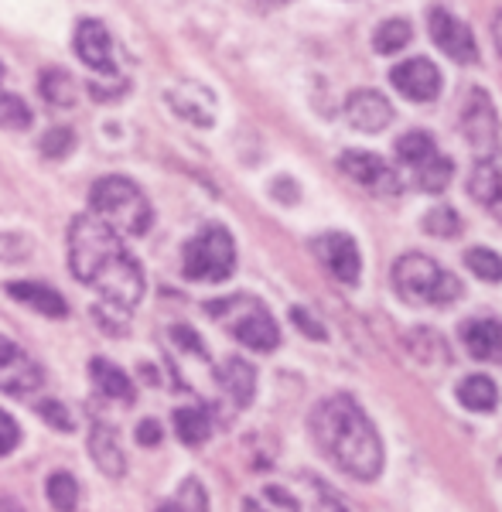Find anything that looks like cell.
I'll list each match as a JSON object with an SVG mask.
<instances>
[{
	"label": "cell",
	"instance_id": "obj_11",
	"mask_svg": "<svg viewBox=\"0 0 502 512\" xmlns=\"http://www.w3.org/2000/svg\"><path fill=\"white\" fill-rule=\"evenodd\" d=\"M427 28H431L434 45H438L448 59H455L458 65L479 62V48H475V38H472V31H468V24L451 18L444 7H434L431 18H427Z\"/></svg>",
	"mask_w": 502,
	"mask_h": 512
},
{
	"label": "cell",
	"instance_id": "obj_36",
	"mask_svg": "<svg viewBox=\"0 0 502 512\" xmlns=\"http://www.w3.org/2000/svg\"><path fill=\"white\" fill-rule=\"evenodd\" d=\"M18 444H21V427H18V420L0 410V458H4V454H11L14 448H18Z\"/></svg>",
	"mask_w": 502,
	"mask_h": 512
},
{
	"label": "cell",
	"instance_id": "obj_28",
	"mask_svg": "<svg viewBox=\"0 0 502 512\" xmlns=\"http://www.w3.org/2000/svg\"><path fill=\"white\" fill-rule=\"evenodd\" d=\"M410 21H403V18H390V21H383L380 28H376V35H373V48L380 55H393V52H400V48H407L410 45Z\"/></svg>",
	"mask_w": 502,
	"mask_h": 512
},
{
	"label": "cell",
	"instance_id": "obj_27",
	"mask_svg": "<svg viewBox=\"0 0 502 512\" xmlns=\"http://www.w3.org/2000/svg\"><path fill=\"white\" fill-rule=\"evenodd\" d=\"M48 502H52L55 512H76L79 509V482L76 475L69 472H55L48 475Z\"/></svg>",
	"mask_w": 502,
	"mask_h": 512
},
{
	"label": "cell",
	"instance_id": "obj_21",
	"mask_svg": "<svg viewBox=\"0 0 502 512\" xmlns=\"http://www.w3.org/2000/svg\"><path fill=\"white\" fill-rule=\"evenodd\" d=\"M89 454H93L96 468H100L103 475L120 478L123 472H127V458H123V448H120L117 434H113L110 427L96 424L93 431H89Z\"/></svg>",
	"mask_w": 502,
	"mask_h": 512
},
{
	"label": "cell",
	"instance_id": "obj_12",
	"mask_svg": "<svg viewBox=\"0 0 502 512\" xmlns=\"http://www.w3.org/2000/svg\"><path fill=\"white\" fill-rule=\"evenodd\" d=\"M311 246H315L318 260L325 263V270L335 280H342V284H359L362 256H359L356 239L345 236V233H325V236H318Z\"/></svg>",
	"mask_w": 502,
	"mask_h": 512
},
{
	"label": "cell",
	"instance_id": "obj_41",
	"mask_svg": "<svg viewBox=\"0 0 502 512\" xmlns=\"http://www.w3.org/2000/svg\"><path fill=\"white\" fill-rule=\"evenodd\" d=\"M0 512H24V506L18 499H7L4 495V499H0Z\"/></svg>",
	"mask_w": 502,
	"mask_h": 512
},
{
	"label": "cell",
	"instance_id": "obj_20",
	"mask_svg": "<svg viewBox=\"0 0 502 512\" xmlns=\"http://www.w3.org/2000/svg\"><path fill=\"white\" fill-rule=\"evenodd\" d=\"M168 103H171V110H175L178 117H185L188 123H199V127H212V96H209V89L185 82V86L171 89Z\"/></svg>",
	"mask_w": 502,
	"mask_h": 512
},
{
	"label": "cell",
	"instance_id": "obj_33",
	"mask_svg": "<svg viewBox=\"0 0 502 512\" xmlns=\"http://www.w3.org/2000/svg\"><path fill=\"white\" fill-rule=\"evenodd\" d=\"M175 506L181 512H209V495H205L199 478H185L175 495Z\"/></svg>",
	"mask_w": 502,
	"mask_h": 512
},
{
	"label": "cell",
	"instance_id": "obj_30",
	"mask_svg": "<svg viewBox=\"0 0 502 512\" xmlns=\"http://www.w3.org/2000/svg\"><path fill=\"white\" fill-rule=\"evenodd\" d=\"M465 263L475 277L489 280V284H499L502 280V256L496 250H485V246H475V250L465 253Z\"/></svg>",
	"mask_w": 502,
	"mask_h": 512
},
{
	"label": "cell",
	"instance_id": "obj_42",
	"mask_svg": "<svg viewBox=\"0 0 502 512\" xmlns=\"http://www.w3.org/2000/svg\"><path fill=\"white\" fill-rule=\"evenodd\" d=\"M243 512H267V509H263V506H260V502L246 499V502H243Z\"/></svg>",
	"mask_w": 502,
	"mask_h": 512
},
{
	"label": "cell",
	"instance_id": "obj_35",
	"mask_svg": "<svg viewBox=\"0 0 502 512\" xmlns=\"http://www.w3.org/2000/svg\"><path fill=\"white\" fill-rule=\"evenodd\" d=\"M38 417L45 420L48 427H55V431H62V434H69L72 427V414L65 410V403H59V400H41L38 403Z\"/></svg>",
	"mask_w": 502,
	"mask_h": 512
},
{
	"label": "cell",
	"instance_id": "obj_1",
	"mask_svg": "<svg viewBox=\"0 0 502 512\" xmlns=\"http://www.w3.org/2000/svg\"><path fill=\"white\" fill-rule=\"evenodd\" d=\"M69 267L76 280L96 287L103 304L134 311L144 297V270L123 246L120 233H113L106 222L89 216H76L69 226Z\"/></svg>",
	"mask_w": 502,
	"mask_h": 512
},
{
	"label": "cell",
	"instance_id": "obj_10",
	"mask_svg": "<svg viewBox=\"0 0 502 512\" xmlns=\"http://www.w3.org/2000/svg\"><path fill=\"white\" fill-rule=\"evenodd\" d=\"M41 383H45V376H41L38 362L21 345L0 335V390L11 396H31L41 390Z\"/></svg>",
	"mask_w": 502,
	"mask_h": 512
},
{
	"label": "cell",
	"instance_id": "obj_3",
	"mask_svg": "<svg viewBox=\"0 0 502 512\" xmlns=\"http://www.w3.org/2000/svg\"><path fill=\"white\" fill-rule=\"evenodd\" d=\"M89 209L120 236H144L154 222L151 202L130 178L110 175L100 178L89 192Z\"/></svg>",
	"mask_w": 502,
	"mask_h": 512
},
{
	"label": "cell",
	"instance_id": "obj_9",
	"mask_svg": "<svg viewBox=\"0 0 502 512\" xmlns=\"http://www.w3.org/2000/svg\"><path fill=\"white\" fill-rule=\"evenodd\" d=\"M339 168L349 175L356 185L369 188L373 195L393 198L403 192V181L397 175L393 164H386L380 154H369V151H345L339 158Z\"/></svg>",
	"mask_w": 502,
	"mask_h": 512
},
{
	"label": "cell",
	"instance_id": "obj_26",
	"mask_svg": "<svg viewBox=\"0 0 502 512\" xmlns=\"http://www.w3.org/2000/svg\"><path fill=\"white\" fill-rule=\"evenodd\" d=\"M38 89H41V96H45V103L48 106H72L79 99V86H76V79L69 76L65 69H45L41 72V82H38Z\"/></svg>",
	"mask_w": 502,
	"mask_h": 512
},
{
	"label": "cell",
	"instance_id": "obj_16",
	"mask_svg": "<svg viewBox=\"0 0 502 512\" xmlns=\"http://www.w3.org/2000/svg\"><path fill=\"white\" fill-rule=\"evenodd\" d=\"M468 195L492 212L502 222V158L499 154H482L468 175Z\"/></svg>",
	"mask_w": 502,
	"mask_h": 512
},
{
	"label": "cell",
	"instance_id": "obj_24",
	"mask_svg": "<svg viewBox=\"0 0 502 512\" xmlns=\"http://www.w3.org/2000/svg\"><path fill=\"white\" fill-rule=\"evenodd\" d=\"M458 400H462L465 410H475V414H492L499 403V390L489 376H465L458 383Z\"/></svg>",
	"mask_w": 502,
	"mask_h": 512
},
{
	"label": "cell",
	"instance_id": "obj_6",
	"mask_svg": "<svg viewBox=\"0 0 502 512\" xmlns=\"http://www.w3.org/2000/svg\"><path fill=\"white\" fill-rule=\"evenodd\" d=\"M181 270L188 280H202V284H222L233 277L236 270V243L229 229L205 226L195 233L181 250Z\"/></svg>",
	"mask_w": 502,
	"mask_h": 512
},
{
	"label": "cell",
	"instance_id": "obj_7",
	"mask_svg": "<svg viewBox=\"0 0 502 512\" xmlns=\"http://www.w3.org/2000/svg\"><path fill=\"white\" fill-rule=\"evenodd\" d=\"M267 495L291 512H349L318 475H294L287 485H267Z\"/></svg>",
	"mask_w": 502,
	"mask_h": 512
},
{
	"label": "cell",
	"instance_id": "obj_17",
	"mask_svg": "<svg viewBox=\"0 0 502 512\" xmlns=\"http://www.w3.org/2000/svg\"><path fill=\"white\" fill-rule=\"evenodd\" d=\"M462 342L472 359L502 362V321L496 318H472L462 325Z\"/></svg>",
	"mask_w": 502,
	"mask_h": 512
},
{
	"label": "cell",
	"instance_id": "obj_32",
	"mask_svg": "<svg viewBox=\"0 0 502 512\" xmlns=\"http://www.w3.org/2000/svg\"><path fill=\"white\" fill-rule=\"evenodd\" d=\"M424 229L431 236H438V239H451V236L462 233V219H458L455 209H448V205H438V209H431L424 216Z\"/></svg>",
	"mask_w": 502,
	"mask_h": 512
},
{
	"label": "cell",
	"instance_id": "obj_34",
	"mask_svg": "<svg viewBox=\"0 0 502 512\" xmlns=\"http://www.w3.org/2000/svg\"><path fill=\"white\" fill-rule=\"evenodd\" d=\"M38 147H41V154H45V158H65V154L76 147V134H72L69 127H52L45 137H41Z\"/></svg>",
	"mask_w": 502,
	"mask_h": 512
},
{
	"label": "cell",
	"instance_id": "obj_23",
	"mask_svg": "<svg viewBox=\"0 0 502 512\" xmlns=\"http://www.w3.org/2000/svg\"><path fill=\"white\" fill-rule=\"evenodd\" d=\"M175 434L181 444L199 448L212 437V417L205 407H178L175 410Z\"/></svg>",
	"mask_w": 502,
	"mask_h": 512
},
{
	"label": "cell",
	"instance_id": "obj_8",
	"mask_svg": "<svg viewBox=\"0 0 502 512\" xmlns=\"http://www.w3.org/2000/svg\"><path fill=\"white\" fill-rule=\"evenodd\" d=\"M462 134L479 154H496L499 147V113L485 89L472 86L462 103Z\"/></svg>",
	"mask_w": 502,
	"mask_h": 512
},
{
	"label": "cell",
	"instance_id": "obj_39",
	"mask_svg": "<svg viewBox=\"0 0 502 512\" xmlns=\"http://www.w3.org/2000/svg\"><path fill=\"white\" fill-rule=\"evenodd\" d=\"M291 321H294V325H298L301 332L308 335V338H318V342H322V338H325V328L318 325V321L311 318V315H308V311H304V308H291Z\"/></svg>",
	"mask_w": 502,
	"mask_h": 512
},
{
	"label": "cell",
	"instance_id": "obj_43",
	"mask_svg": "<svg viewBox=\"0 0 502 512\" xmlns=\"http://www.w3.org/2000/svg\"><path fill=\"white\" fill-rule=\"evenodd\" d=\"M158 512H181V509L175 506V499H171V502H161V506H158Z\"/></svg>",
	"mask_w": 502,
	"mask_h": 512
},
{
	"label": "cell",
	"instance_id": "obj_37",
	"mask_svg": "<svg viewBox=\"0 0 502 512\" xmlns=\"http://www.w3.org/2000/svg\"><path fill=\"white\" fill-rule=\"evenodd\" d=\"M171 338H175L181 349H188V352H195V355H202V359H205V345H202V338L192 332V328L175 325V328H171Z\"/></svg>",
	"mask_w": 502,
	"mask_h": 512
},
{
	"label": "cell",
	"instance_id": "obj_5",
	"mask_svg": "<svg viewBox=\"0 0 502 512\" xmlns=\"http://www.w3.org/2000/svg\"><path fill=\"white\" fill-rule=\"evenodd\" d=\"M393 287L410 304H451L462 297V280L424 253H407L393 263Z\"/></svg>",
	"mask_w": 502,
	"mask_h": 512
},
{
	"label": "cell",
	"instance_id": "obj_44",
	"mask_svg": "<svg viewBox=\"0 0 502 512\" xmlns=\"http://www.w3.org/2000/svg\"><path fill=\"white\" fill-rule=\"evenodd\" d=\"M257 4H260V7H284L287 0H257Z\"/></svg>",
	"mask_w": 502,
	"mask_h": 512
},
{
	"label": "cell",
	"instance_id": "obj_4",
	"mask_svg": "<svg viewBox=\"0 0 502 512\" xmlns=\"http://www.w3.org/2000/svg\"><path fill=\"white\" fill-rule=\"evenodd\" d=\"M209 318H216L236 342H243L253 352H274L281 345V328H277L274 315L267 311V304L257 301L250 294H233L222 301L205 304Z\"/></svg>",
	"mask_w": 502,
	"mask_h": 512
},
{
	"label": "cell",
	"instance_id": "obj_45",
	"mask_svg": "<svg viewBox=\"0 0 502 512\" xmlns=\"http://www.w3.org/2000/svg\"><path fill=\"white\" fill-rule=\"evenodd\" d=\"M0 86H4V65H0Z\"/></svg>",
	"mask_w": 502,
	"mask_h": 512
},
{
	"label": "cell",
	"instance_id": "obj_15",
	"mask_svg": "<svg viewBox=\"0 0 502 512\" xmlns=\"http://www.w3.org/2000/svg\"><path fill=\"white\" fill-rule=\"evenodd\" d=\"M345 120L356 130H362V134H380L383 127H390L393 106L376 89H356V93L345 99Z\"/></svg>",
	"mask_w": 502,
	"mask_h": 512
},
{
	"label": "cell",
	"instance_id": "obj_18",
	"mask_svg": "<svg viewBox=\"0 0 502 512\" xmlns=\"http://www.w3.org/2000/svg\"><path fill=\"white\" fill-rule=\"evenodd\" d=\"M216 379H219L222 393H226L236 407H250L253 403V393H257V369H253L246 359H240V355L222 362L216 369Z\"/></svg>",
	"mask_w": 502,
	"mask_h": 512
},
{
	"label": "cell",
	"instance_id": "obj_19",
	"mask_svg": "<svg viewBox=\"0 0 502 512\" xmlns=\"http://www.w3.org/2000/svg\"><path fill=\"white\" fill-rule=\"evenodd\" d=\"M7 294H11L14 301L28 304V308H35L38 315H45V318L69 315L65 297L59 291H52L48 284H38V280H11V284H7Z\"/></svg>",
	"mask_w": 502,
	"mask_h": 512
},
{
	"label": "cell",
	"instance_id": "obj_40",
	"mask_svg": "<svg viewBox=\"0 0 502 512\" xmlns=\"http://www.w3.org/2000/svg\"><path fill=\"white\" fill-rule=\"evenodd\" d=\"M492 38H496V48H499V55H502V11L492 18Z\"/></svg>",
	"mask_w": 502,
	"mask_h": 512
},
{
	"label": "cell",
	"instance_id": "obj_29",
	"mask_svg": "<svg viewBox=\"0 0 502 512\" xmlns=\"http://www.w3.org/2000/svg\"><path fill=\"white\" fill-rule=\"evenodd\" d=\"M434 151H438V147H434V137L424 134V130H410V134H403L397 140V158L403 164H410V168L421 164L424 158H431Z\"/></svg>",
	"mask_w": 502,
	"mask_h": 512
},
{
	"label": "cell",
	"instance_id": "obj_22",
	"mask_svg": "<svg viewBox=\"0 0 502 512\" xmlns=\"http://www.w3.org/2000/svg\"><path fill=\"white\" fill-rule=\"evenodd\" d=\"M89 376H93L96 390H100L106 400L134 403V383H130V376L123 373L120 366H113V362H106V359H93L89 362Z\"/></svg>",
	"mask_w": 502,
	"mask_h": 512
},
{
	"label": "cell",
	"instance_id": "obj_25",
	"mask_svg": "<svg viewBox=\"0 0 502 512\" xmlns=\"http://www.w3.org/2000/svg\"><path fill=\"white\" fill-rule=\"evenodd\" d=\"M451 175H455V164H451V158H444L441 151H434L431 158H424L421 164H414L417 188H421V192H431V195L444 192V188L451 185Z\"/></svg>",
	"mask_w": 502,
	"mask_h": 512
},
{
	"label": "cell",
	"instance_id": "obj_2",
	"mask_svg": "<svg viewBox=\"0 0 502 512\" xmlns=\"http://www.w3.org/2000/svg\"><path fill=\"white\" fill-rule=\"evenodd\" d=\"M311 437L345 475L373 482L383 472V444L373 420L352 396H328L311 410Z\"/></svg>",
	"mask_w": 502,
	"mask_h": 512
},
{
	"label": "cell",
	"instance_id": "obj_14",
	"mask_svg": "<svg viewBox=\"0 0 502 512\" xmlns=\"http://www.w3.org/2000/svg\"><path fill=\"white\" fill-rule=\"evenodd\" d=\"M76 55L96 72H106V76L117 72V52H113V38H110V31H106L103 21H93V18L79 21Z\"/></svg>",
	"mask_w": 502,
	"mask_h": 512
},
{
	"label": "cell",
	"instance_id": "obj_13",
	"mask_svg": "<svg viewBox=\"0 0 502 512\" xmlns=\"http://www.w3.org/2000/svg\"><path fill=\"white\" fill-rule=\"evenodd\" d=\"M390 82L414 103H434L441 93V72L427 59H407L390 72Z\"/></svg>",
	"mask_w": 502,
	"mask_h": 512
},
{
	"label": "cell",
	"instance_id": "obj_38",
	"mask_svg": "<svg viewBox=\"0 0 502 512\" xmlns=\"http://www.w3.org/2000/svg\"><path fill=\"white\" fill-rule=\"evenodd\" d=\"M161 437H164V431H161L158 420L147 417V420H141V424H137V444H144V448H158Z\"/></svg>",
	"mask_w": 502,
	"mask_h": 512
},
{
	"label": "cell",
	"instance_id": "obj_31",
	"mask_svg": "<svg viewBox=\"0 0 502 512\" xmlns=\"http://www.w3.org/2000/svg\"><path fill=\"white\" fill-rule=\"evenodd\" d=\"M0 127H11V130L31 127V106L18 93H4L0 89Z\"/></svg>",
	"mask_w": 502,
	"mask_h": 512
}]
</instances>
